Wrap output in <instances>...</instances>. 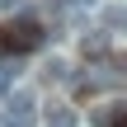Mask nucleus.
<instances>
[{"mask_svg": "<svg viewBox=\"0 0 127 127\" xmlns=\"http://www.w3.org/2000/svg\"><path fill=\"white\" fill-rule=\"evenodd\" d=\"M0 42H5L9 52H33V47L42 42V28H38L33 19H9V24L0 28Z\"/></svg>", "mask_w": 127, "mask_h": 127, "instance_id": "nucleus-1", "label": "nucleus"}, {"mask_svg": "<svg viewBox=\"0 0 127 127\" xmlns=\"http://www.w3.org/2000/svg\"><path fill=\"white\" fill-rule=\"evenodd\" d=\"M123 118H127V104L123 99H108V104H99V108L90 113L94 127H123Z\"/></svg>", "mask_w": 127, "mask_h": 127, "instance_id": "nucleus-2", "label": "nucleus"}, {"mask_svg": "<svg viewBox=\"0 0 127 127\" xmlns=\"http://www.w3.org/2000/svg\"><path fill=\"white\" fill-rule=\"evenodd\" d=\"M5 104H9V108H5L9 118H33V90H14Z\"/></svg>", "mask_w": 127, "mask_h": 127, "instance_id": "nucleus-3", "label": "nucleus"}, {"mask_svg": "<svg viewBox=\"0 0 127 127\" xmlns=\"http://www.w3.org/2000/svg\"><path fill=\"white\" fill-rule=\"evenodd\" d=\"M80 118H75V108H66V104H52V113H47V123L42 127H75Z\"/></svg>", "mask_w": 127, "mask_h": 127, "instance_id": "nucleus-4", "label": "nucleus"}, {"mask_svg": "<svg viewBox=\"0 0 127 127\" xmlns=\"http://www.w3.org/2000/svg\"><path fill=\"white\" fill-rule=\"evenodd\" d=\"M85 57H108V33H94V38H85Z\"/></svg>", "mask_w": 127, "mask_h": 127, "instance_id": "nucleus-5", "label": "nucleus"}, {"mask_svg": "<svg viewBox=\"0 0 127 127\" xmlns=\"http://www.w3.org/2000/svg\"><path fill=\"white\" fill-rule=\"evenodd\" d=\"M47 80H66V61H61V57L47 61Z\"/></svg>", "mask_w": 127, "mask_h": 127, "instance_id": "nucleus-6", "label": "nucleus"}, {"mask_svg": "<svg viewBox=\"0 0 127 127\" xmlns=\"http://www.w3.org/2000/svg\"><path fill=\"white\" fill-rule=\"evenodd\" d=\"M5 127H33V118H9L5 113Z\"/></svg>", "mask_w": 127, "mask_h": 127, "instance_id": "nucleus-7", "label": "nucleus"}, {"mask_svg": "<svg viewBox=\"0 0 127 127\" xmlns=\"http://www.w3.org/2000/svg\"><path fill=\"white\" fill-rule=\"evenodd\" d=\"M0 9H5V14H14V9H24V0H0Z\"/></svg>", "mask_w": 127, "mask_h": 127, "instance_id": "nucleus-8", "label": "nucleus"}, {"mask_svg": "<svg viewBox=\"0 0 127 127\" xmlns=\"http://www.w3.org/2000/svg\"><path fill=\"white\" fill-rule=\"evenodd\" d=\"M9 80H14V71H9V66H0V94H5V85H9Z\"/></svg>", "mask_w": 127, "mask_h": 127, "instance_id": "nucleus-9", "label": "nucleus"}]
</instances>
